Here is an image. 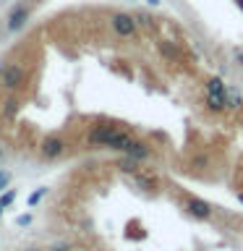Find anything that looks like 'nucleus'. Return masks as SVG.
Segmentation results:
<instances>
[{
	"label": "nucleus",
	"mask_w": 243,
	"mask_h": 251,
	"mask_svg": "<svg viewBox=\"0 0 243 251\" xmlns=\"http://www.w3.org/2000/svg\"><path fill=\"white\" fill-rule=\"evenodd\" d=\"M13 110H16V102H13V100H5V107H3L5 118H11V115H13Z\"/></svg>",
	"instance_id": "obj_5"
},
{
	"label": "nucleus",
	"mask_w": 243,
	"mask_h": 251,
	"mask_svg": "<svg viewBox=\"0 0 243 251\" xmlns=\"http://www.w3.org/2000/svg\"><path fill=\"white\" fill-rule=\"evenodd\" d=\"M24 81V68H19V66H8L5 71H3V84L8 86V89H16Z\"/></svg>",
	"instance_id": "obj_1"
},
{
	"label": "nucleus",
	"mask_w": 243,
	"mask_h": 251,
	"mask_svg": "<svg viewBox=\"0 0 243 251\" xmlns=\"http://www.w3.org/2000/svg\"><path fill=\"white\" fill-rule=\"evenodd\" d=\"M13 199H16V191H8V194L0 196V204H3V207H8V204H11Z\"/></svg>",
	"instance_id": "obj_4"
},
{
	"label": "nucleus",
	"mask_w": 243,
	"mask_h": 251,
	"mask_svg": "<svg viewBox=\"0 0 243 251\" xmlns=\"http://www.w3.org/2000/svg\"><path fill=\"white\" fill-rule=\"evenodd\" d=\"M238 5H241V8H243V0H238Z\"/></svg>",
	"instance_id": "obj_7"
},
{
	"label": "nucleus",
	"mask_w": 243,
	"mask_h": 251,
	"mask_svg": "<svg viewBox=\"0 0 243 251\" xmlns=\"http://www.w3.org/2000/svg\"><path fill=\"white\" fill-rule=\"evenodd\" d=\"M0 212H3V204H0Z\"/></svg>",
	"instance_id": "obj_8"
},
{
	"label": "nucleus",
	"mask_w": 243,
	"mask_h": 251,
	"mask_svg": "<svg viewBox=\"0 0 243 251\" xmlns=\"http://www.w3.org/2000/svg\"><path fill=\"white\" fill-rule=\"evenodd\" d=\"M8 186V173H0V191Z\"/></svg>",
	"instance_id": "obj_6"
},
{
	"label": "nucleus",
	"mask_w": 243,
	"mask_h": 251,
	"mask_svg": "<svg viewBox=\"0 0 243 251\" xmlns=\"http://www.w3.org/2000/svg\"><path fill=\"white\" fill-rule=\"evenodd\" d=\"M39 152H42V157H58L63 152V144L58 139H45L42 147H39Z\"/></svg>",
	"instance_id": "obj_3"
},
{
	"label": "nucleus",
	"mask_w": 243,
	"mask_h": 251,
	"mask_svg": "<svg viewBox=\"0 0 243 251\" xmlns=\"http://www.w3.org/2000/svg\"><path fill=\"white\" fill-rule=\"evenodd\" d=\"M26 16H29V8L26 5H16L11 16H8V26L11 29H21L24 26V21H26Z\"/></svg>",
	"instance_id": "obj_2"
}]
</instances>
